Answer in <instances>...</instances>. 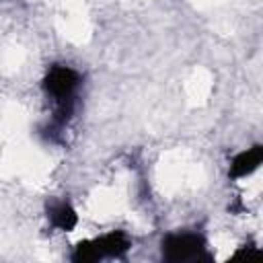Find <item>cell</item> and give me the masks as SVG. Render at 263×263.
<instances>
[{"instance_id": "cell-1", "label": "cell", "mask_w": 263, "mask_h": 263, "mask_svg": "<svg viewBox=\"0 0 263 263\" xmlns=\"http://www.w3.org/2000/svg\"><path fill=\"white\" fill-rule=\"evenodd\" d=\"M80 74L66 64H55L51 66L45 76H43V92L53 105V125L62 127L68 123V119L74 113L76 105V95L80 88Z\"/></svg>"}, {"instance_id": "cell-2", "label": "cell", "mask_w": 263, "mask_h": 263, "mask_svg": "<svg viewBox=\"0 0 263 263\" xmlns=\"http://www.w3.org/2000/svg\"><path fill=\"white\" fill-rule=\"evenodd\" d=\"M205 236L201 232H191V230H179L171 232L162 238L160 249L162 257L171 263H181V261H208L210 255L205 253Z\"/></svg>"}, {"instance_id": "cell-3", "label": "cell", "mask_w": 263, "mask_h": 263, "mask_svg": "<svg viewBox=\"0 0 263 263\" xmlns=\"http://www.w3.org/2000/svg\"><path fill=\"white\" fill-rule=\"evenodd\" d=\"M261 164H263V144H255V146H251L247 150H240L230 160L228 177L234 179V181L245 179V177L253 175Z\"/></svg>"}, {"instance_id": "cell-4", "label": "cell", "mask_w": 263, "mask_h": 263, "mask_svg": "<svg viewBox=\"0 0 263 263\" xmlns=\"http://www.w3.org/2000/svg\"><path fill=\"white\" fill-rule=\"evenodd\" d=\"M92 240L97 245V251H99L101 259H107V257L119 259L132 249V238L123 230H111V232H105V234H101Z\"/></svg>"}, {"instance_id": "cell-5", "label": "cell", "mask_w": 263, "mask_h": 263, "mask_svg": "<svg viewBox=\"0 0 263 263\" xmlns=\"http://www.w3.org/2000/svg\"><path fill=\"white\" fill-rule=\"evenodd\" d=\"M47 218H49L51 226L55 230H62V232H72L78 224V214L68 199L53 201L47 210Z\"/></svg>"}, {"instance_id": "cell-6", "label": "cell", "mask_w": 263, "mask_h": 263, "mask_svg": "<svg viewBox=\"0 0 263 263\" xmlns=\"http://www.w3.org/2000/svg\"><path fill=\"white\" fill-rule=\"evenodd\" d=\"M230 261H263V249L253 245L238 247V251L230 257Z\"/></svg>"}]
</instances>
